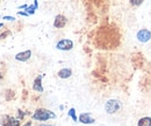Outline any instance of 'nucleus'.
<instances>
[{"label":"nucleus","mask_w":151,"mask_h":126,"mask_svg":"<svg viewBox=\"0 0 151 126\" xmlns=\"http://www.w3.org/2000/svg\"><path fill=\"white\" fill-rule=\"evenodd\" d=\"M29 15H33V14H35V11H36V7L34 6V5H29L26 9H24Z\"/></svg>","instance_id":"nucleus-13"},{"label":"nucleus","mask_w":151,"mask_h":126,"mask_svg":"<svg viewBox=\"0 0 151 126\" xmlns=\"http://www.w3.org/2000/svg\"><path fill=\"white\" fill-rule=\"evenodd\" d=\"M42 79H43V74H40L35 78L34 82H33V89L37 93H43V86H42Z\"/></svg>","instance_id":"nucleus-8"},{"label":"nucleus","mask_w":151,"mask_h":126,"mask_svg":"<svg viewBox=\"0 0 151 126\" xmlns=\"http://www.w3.org/2000/svg\"><path fill=\"white\" fill-rule=\"evenodd\" d=\"M11 126H21V120L18 118L12 117V122H11Z\"/></svg>","instance_id":"nucleus-15"},{"label":"nucleus","mask_w":151,"mask_h":126,"mask_svg":"<svg viewBox=\"0 0 151 126\" xmlns=\"http://www.w3.org/2000/svg\"><path fill=\"white\" fill-rule=\"evenodd\" d=\"M55 118H56V113L55 112L44 108L36 109L35 112L32 115V119H34L36 122H47V120L55 119Z\"/></svg>","instance_id":"nucleus-1"},{"label":"nucleus","mask_w":151,"mask_h":126,"mask_svg":"<svg viewBox=\"0 0 151 126\" xmlns=\"http://www.w3.org/2000/svg\"><path fill=\"white\" fill-rule=\"evenodd\" d=\"M2 79H4V74H2V73L0 72V82L2 81Z\"/></svg>","instance_id":"nucleus-23"},{"label":"nucleus","mask_w":151,"mask_h":126,"mask_svg":"<svg viewBox=\"0 0 151 126\" xmlns=\"http://www.w3.org/2000/svg\"><path fill=\"white\" fill-rule=\"evenodd\" d=\"M143 1H144V0H129V4H130L132 6H139V5L143 4Z\"/></svg>","instance_id":"nucleus-16"},{"label":"nucleus","mask_w":151,"mask_h":126,"mask_svg":"<svg viewBox=\"0 0 151 126\" xmlns=\"http://www.w3.org/2000/svg\"><path fill=\"white\" fill-rule=\"evenodd\" d=\"M18 15H21V16H28L29 14H28L27 12H21V11H19V12H18Z\"/></svg>","instance_id":"nucleus-19"},{"label":"nucleus","mask_w":151,"mask_h":126,"mask_svg":"<svg viewBox=\"0 0 151 126\" xmlns=\"http://www.w3.org/2000/svg\"><path fill=\"white\" fill-rule=\"evenodd\" d=\"M2 20H6V21H9V22H12V21H15L17 19L14 18V16H9V15H5Z\"/></svg>","instance_id":"nucleus-17"},{"label":"nucleus","mask_w":151,"mask_h":126,"mask_svg":"<svg viewBox=\"0 0 151 126\" xmlns=\"http://www.w3.org/2000/svg\"><path fill=\"white\" fill-rule=\"evenodd\" d=\"M137 126H151V117H143L137 122Z\"/></svg>","instance_id":"nucleus-11"},{"label":"nucleus","mask_w":151,"mask_h":126,"mask_svg":"<svg viewBox=\"0 0 151 126\" xmlns=\"http://www.w3.org/2000/svg\"><path fill=\"white\" fill-rule=\"evenodd\" d=\"M15 60L21 61V63H24V61H28L30 58H32V50H26V51H22L19 53L15 54Z\"/></svg>","instance_id":"nucleus-7"},{"label":"nucleus","mask_w":151,"mask_h":126,"mask_svg":"<svg viewBox=\"0 0 151 126\" xmlns=\"http://www.w3.org/2000/svg\"><path fill=\"white\" fill-rule=\"evenodd\" d=\"M4 27V23H0V28H2Z\"/></svg>","instance_id":"nucleus-25"},{"label":"nucleus","mask_w":151,"mask_h":126,"mask_svg":"<svg viewBox=\"0 0 151 126\" xmlns=\"http://www.w3.org/2000/svg\"><path fill=\"white\" fill-rule=\"evenodd\" d=\"M72 48H73V42L68 38L58 41L56 44V49L60 50V51H70V50H72Z\"/></svg>","instance_id":"nucleus-3"},{"label":"nucleus","mask_w":151,"mask_h":126,"mask_svg":"<svg viewBox=\"0 0 151 126\" xmlns=\"http://www.w3.org/2000/svg\"><path fill=\"white\" fill-rule=\"evenodd\" d=\"M34 6L36 7V9L38 8V1H37V0H34Z\"/></svg>","instance_id":"nucleus-22"},{"label":"nucleus","mask_w":151,"mask_h":126,"mask_svg":"<svg viewBox=\"0 0 151 126\" xmlns=\"http://www.w3.org/2000/svg\"><path fill=\"white\" fill-rule=\"evenodd\" d=\"M78 120L81 124H94L95 123V119L91 116L90 112H83V113H80Z\"/></svg>","instance_id":"nucleus-6"},{"label":"nucleus","mask_w":151,"mask_h":126,"mask_svg":"<svg viewBox=\"0 0 151 126\" xmlns=\"http://www.w3.org/2000/svg\"><path fill=\"white\" fill-rule=\"evenodd\" d=\"M122 108V103L119 101V100H108L105 104V110L108 115H114L116 112H119Z\"/></svg>","instance_id":"nucleus-2"},{"label":"nucleus","mask_w":151,"mask_h":126,"mask_svg":"<svg viewBox=\"0 0 151 126\" xmlns=\"http://www.w3.org/2000/svg\"><path fill=\"white\" fill-rule=\"evenodd\" d=\"M38 126H55V125H51V124H41Z\"/></svg>","instance_id":"nucleus-24"},{"label":"nucleus","mask_w":151,"mask_h":126,"mask_svg":"<svg viewBox=\"0 0 151 126\" xmlns=\"http://www.w3.org/2000/svg\"><path fill=\"white\" fill-rule=\"evenodd\" d=\"M57 75H58V78H60V79H69V78L72 75V70H71V68H68V67L62 68V70L58 71Z\"/></svg>","instance_id":"nucleus-9"},{"label":"nucleus","mask_w":151,"mask_h":126,"mask_svg":"<svg viewBox=\"0 0 151 126\" xmlns=\"http://www.w3.org/2000/svg\"><path fill=\"white\" fill-rule=\"evenodd\" d=\"M11 122H12V116H9V115H4L0 118V125L1 126H11Z\"/></svg>","instance_id":"nucleus-10"},{"label":"nucleus","mask_w":151,"mask_h":126,"mask_svg":"<svg viewBox=\"0 0 151 126\" xmlns=\"http://www.w3.org/2000/svg\"><path fill=\"white\" fill-rule=\"evenodd\" d=\"M26 115H27V112L22 111L21 109H18V119L23 120V119H24V117H26Z\"/></svg>","instance_id":"nucleus-14"},{"label":"nucleus","mask_w":151,"mask_h":126,"mask_svg":"<svg viewBox=\"0 0 151 126\" xmlns=\"http://www.w3.org/2000/svg\"><path fill=\"white\" fill-rule=\"evenodd\" d=\"M137 41H139L141 43H147L151 39V33L148 29H141L137 31Z\"/></svg>","instance_id":"nucleus-4"},{"label":"nucleus","mask_w":151,"mask_h":126,"mask_svg":"<svg viewBox=\"0 0 151 126\" xmlns=\"http://www.w3.org/2000/svg\"><path fill=\"white\" fill-rule=\"evenodd\" d=\"M9 34H11L9 31H6V33H4V34H1V35H0V39H4V38H6V37L8 36Z\"/></svg>","instance_id":"nucleus-18"},{"label":"nucleus","mask_w":151,"mask_h":126,"mask_svg":"<svg viewBox=\"0 0 151 126\" xmlns=\"http://www.w3.org/2000/svg\"><path fill=\"white\" fill-rule=\"evenodd\" d=\"M32 124H33V123H32V120H29V122H27V123H24V124H23V125H22V126H32Z\"/></svg>","instance_id":"nucleus-21"},{"label":"nucleus","mask_w":151,"mask_h":126,"mask_svg":"<svg viewBox=\"0 0 151 126\" xmlns=\"http://www.w3.org/2000/svg\"><path fill=\"white\" fill-rule=\"evenodd\" d=\"M68 115H69V117H71L72 119H73V122H78V117H77V115H76V109L75 108H71L69 110V112H68Z\"/></svg>","instance_id":"nucleus-12"},{"label":"nucleus","mask_w":151,"mask_h":126,"mask_svg":"<svg viewBox=\"0 0 151 126\" xmlns=\"http://www.w3.org/2000/svg\"><path fill=\"white\" fill-rule=\"evenodd\" d=\"M28 7V5H21V6H19V9H26Z\"/></svg>","instance_id":"nucleus-20"},{"label":"nucleus","mask_w":151,"mask_h":126,"mask_svg":"<svg viewBox=\"0 0 151 126\" xmlns=\"http://www.w3.org/2000/svg\"><path fill=\"white\" fill-rule=\"evenodd\" d=\"M66 23H68V19H66V16H64L63 14H58V15L55 16L54 27H55L56 29H62V28H64V27L66 26Z\"/></svg>","instance_id":"nucleus-5"}]
</instances>
